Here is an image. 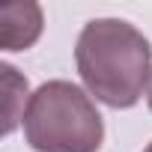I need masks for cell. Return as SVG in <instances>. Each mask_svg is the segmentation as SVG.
Segmentation results:
<instances>
[{
    "instance_id": "obj_1",
    "label": "cell",
    "mask_w": 152,
    "mask_h": 152,
    "mask_svg": "<svg viewBox=\"0 0 152 152\" xmlns=\"http://www.w3.org/2000/svg\"><path fill=\"white\" fill-rule=\"evenodd\" d=\"M75 63L81 81L99 102L107 107H131L149 84L152 48L128 21L96 18L78 36Z\"/></svg>"
},
{
    "instance_id": "obj_2",
    "label": "cell",
    "mask_w": 152,
    "mask_h": 152,
    "mask_svg": "<svg viewBox=\"0 0 152 152\" xmlns=\"http://www.w3.org/2000/svg\"><path fill=\"white\" fill-rule=\"evenodd\" d=\"M24 137L36 152H99L104 125L81 87L48 81L27 102Z\"/></svg>"
},
{
    "instance_id": "obj_3",
    "label": "cell",
    "mask_w": 152,
    "mask_h": 152,
    "mask_svg": "<svg viewBox=\"0 0 152 152\" xmlns=\"http://www.w3.org/2000/svg\"><path fill=\"white\" fill-rule=\"evenodd\" d=\"M42 33V9L36 3H3L0 6V39L6 51L30 48Z\"/></svg>"
},
{
    "instance_id": "obj_4",
    "label": "cell",
    "mask_w": 152,
    "mask_h": 152,
    "mask_svg": "<svg viewBox=\"0 0 152 152\" xmlns=\"http://www.w3.org/2000/svg\"><path fill=\"white\" fill-rule=\"evenodd\" d=\"M146 102H149V110H152V75H149V84H146Z\"/></svg>"
},
{
    "instance_id": "obj_5",
    "label": "cell",
    "mask_w": 152,
    "mask_h": 152,
    "mask_svg": "<svg viewBox=\"0 0 152 152\" xmlns=\"http://www.w3.org/2000/svg\"><path fill=\"white\" fill-rule=\"evenodd\" d=\"M143 152H152V143H149V146H146V149H143Z\"/></svg>"
}]
</instances>
